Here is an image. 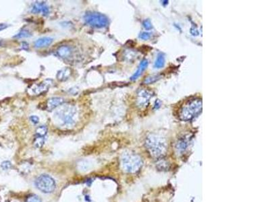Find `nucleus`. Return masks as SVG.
<instances>
[{"label":"nucleus","instance_id":"nucleus-7","mask_svg":"<svg viewBox=\"0 0 270 202\" xmlns=\"http://www.w3.org/2000/svg\"><path fill=\"white\" fill-rule=\"evenodd\" d=\"M53 81L51 79H45L42 82H41L39 84L34 85L32 86L29 90L30 91V94H33L34 95H39V94L46 92L49 88L51 86Z\"/></svg>","mask_w":270,"mask_h":202},{"label":"nucleus","instance_id":"nucleus-19","mask_svg":"<svg viewBox=\"0 0 270 202\" xmlns=\"http://www.w3.org/2000/svg\"><path fill=\"white\" fill-rule=\"evenodd\" d=\"M160 78V76H149L147 78L144 79V80L143 81V83L144 84H153L156 81L157 79H159Z\"/></svg>","mask_w":270,"mask_h":202},{"label":"nucleus","instance_id":"nucleus-22","mask_svg":"<svg viewBox=\"0 0 270 202\" xmlns=\"http://www.w3.org/2000/svg\"><path fill=\"white\" fill-rule=\"evenodd\" d=\"M142 25H143L144 28L146 30H151L152 29V24H151V21L149 19L144 20L143 22H142Z\"/></svg>","mask_w":270,"mask_h":202},{"label":"nucleus","instance_id":"nucleus-10","mask_svg":"<svg viewBox=\"0 0 270 202\" xmlns=\"http://www.w3.org/2000/svg\"><path fill=\"white\" fill-rule=\"evenodd\" d=\"M31 12L33 14H42L47 16L49 14V8L44 1H36L32 6Z\"/></svg>","mask_w":270,"mask_h":202},{"label":"nucleus","instance_id":"nucleus-4","mask_svg":"<svg viewBox=\"0 0 270 202\" xmlns=\"http://www.w3.org/2000/svg\"><path fill=\"white\" fill-rule=\"evenodd\" d=\"M121 163L124 171L129 173H137L142 165V161L140 156L130 152L123 154Z\"/></svg>","mask_w":270,"mask_h":202},{"label":"nucleus","instance_id":"nucleus-25","mask_svg":"<svg viewBox=\"0 0 270 202\" xmlns=\"http://www.w3.org/2000/svg\"><path fill=\"white\" fill-rule=\"evenodd\" d=\"M29 44H28L27 42H22V49H24V50H25V51H27V50H29Z\"/></svg>","mask_w":270,"mask_h":202},{"label":"nucleus","instance_id":"nucleus-28","mask_svg":"<svg viewBox=\"0 0 270 202\" xmlns=\"http://www.w3.org/2000/svg\"><path fill=\"white\" fill-rule=\"evenodd\" d=\"M4 40H2V39H1V38H0V47L3 46V45H4Z\"/></svg>","mask_w":270,"mask_h":202},{"label":"nucleus","instance_id":"nucleus-16","mask_svg":"<svg viewBox=\"0 0 270 202\" xmlns=\"http://www.w3.org/2000/svg\"><path fill=\"white\" fill-rule=\"evenodd\" d=\"M32 36V33L29 31V30L27 29H22L20 31H19L18 33H17L16 35L13 36L14 38H29Z\"/></svg>","mask_w":270,"mask_h":202},{"label":"nucleus","instance_id":"nucleus-9","mask_svg":"<svg viewBox=\"0 0 270 202\" xmlns=\"http://www.w3.org/2000/svg\"><path fill=\"white\" fill-rule=\"evenodd\" d=\"M56 53H57L58 56L62 58V59L68 60L72 57L73 53H74V50H73L72 47L70 45H64L58 47L56 50Z\"/></svg>","mask_w":270,"mask_h":202},{"label":"nucleus","instance_id":"nucleus-12","mask_svg":"<svg viewBox=\"0 0 270 202\" xmlns=\"http://www.w3.org/2000/svg\"><path fill=\"white\" fill-rule=\"evenodd\" d=\"M53 38L49 36H43V37L38 38L34 42V46L36 48H44L49 47L53 42Z\"/></svg>","mask_w":270,"mask_h":202},{"label":"nucleus","instance_id":"nucleus-5","mask_svg":"<svg viewBox=\"0 0 270 202\" xmlns=\"http://www.w3.org/2000/svg\"><path fill=\"white\" fill-rule=\"evenodd\" d=\"M85 22L95 29H103L109 24V19L105 14L97 12H87L84 15Z\"/></svg>","mask_w":270,"mask_h":202},{"label":"nucleus","instance_id":"nucleus-3","mask_svg":"<svg viewBox=\"0 0 270 202\" xmlns=\"http://www.w3.org/2000/svg\"><path fill=\"white\" fill-rule=\"evenodd\" d=\"M145 146L150 154L155 158H160L166 152V143L165 139L159 135L151 134L147 136Z\"/></svg>","mask_w":270,"mask_h":202},{"label":"nucleus","instance_id":"nucleus-17","mask_svg":"<svg viewBox=\"0 0 270 202\" xmlns=\"http://www.w3.org/2000/svg\"><path fill=\"white\" fill-rule=\"evenodd\" d=\"M45 143V137H41L36 135L34 140V145L35 147L40 148H41Z\"/></svg>","mask_w":270,"mask_h":202},{"label":"nucleus","instance_id":"nucleus-24","mask_svg":"<svg viewBox=\"0 0 270 202\" xmlns=\"http://www.w3.org/2000/svg\"><path fill=\"white\" fill-rule=\"evenodd\" d=\"M30 119L32 123L34 124H37L39 122V118L36 115H32L30 117Z\"/></svg>","mask_w":270,"mask_h":202},{"label":"nucleus","instance_id":"nucleus-14","mask_svg":"<svg viewBox=\"0 0 270 202\" xmlns=\"http://www.w3.org/2000/svg\"><path fill=\"white\" fill-rule=\"evenodd\" d=\"M71 74H72V71L70 68H64L58 72L57 79L61 81H64L70 78Z\"/></svg>","mask_w":270,"mask_h":202},{"label":"nucleus","instance_id":"nucleus-13","mask_svg":"<svg viewBox=\"0 0 270 202\" xmlns=\"http://www.w3.org/2000/svg\"><path fill=\"white\" fill-rule=\"evenodd\" d=\"M148 64H149V62L147 60V59L142 60V61L140 62V63L139 66V68H138L137 69V70L136 71L135 74L131 76V78H130L131 80H136V79L139 78V76H141L142 72H143L144 71L146 70L147 68Z\"/></svg>","mask_w":270,"mask_h":202},{"label":"nucleus","instance_id":"nucleus-21","mask_svg":"<svg viewBox=\"0 0 270 202\" xmlns=\"http://www.w3.org/2000/svg\"><path fill=\"white\" fill-rule=\"evenodd\" d=\"M150 37H151V34L147 33V32H142V33H140V36H139V38H140V39L144 40L149 39Z\"/></svg>","mask_w":270,"mask_h":202},{"label":"nucleus","instance_id":"nucleus-20","mask_svg":"<svg viewBox=\"0 0 270 202\" xmlns=\"http://www.w3.org/2000/svg\"><path fill=\"white\" fill-rule=\"evenodd\" d=\"M27 202H42V201L37 195H31V196L28 197L27 199Z\"/></svg>","mask_w":270,"mask_h":202},{"label":"nucleus","instance_id":"nucleus-15","mask_svg":"<svg viewBox=\"0 0 270 202\" xmlns=\"http://www.w3.org/2000/svg\"><path fill=\"white\" fill-rule=\"evenodd\" d=\"M165 56H164L163 54L162 53H159V54L157 55V59L155 60V62L154 63V67L155 68H163L164 65H165Z\"/></svg>","mask_w":270,"mask_h":202},{"label":"nucleus","instance_id":"nucleus-23","mask_svg":"<svg viewBox=\"0 0 270 202\" xmlns=\"http://www.w3.org/2000/svg\"><path fill=\"white\" fill-rule=\"evenodd\" d=\"M11 166H12V164H11V163L9 162V161H4V162H2L1 163V168L3 169L4 170H8V169H9Z\"/></svg>","mask_w":270,"mask_h":202},{"label":"nucleus","instance_id":"nucleus-27","mask_svg":"<svg viewBox=\"0 0 270 202\" xmlns=\"http://www.w3.org/2000/svg\"><path fill=\"white\" fill-rule=\"evenodd\" d=\"M159 102V101L158 100L155 101V108H157H157H159V107H160V105H159V104H158V102Z\"/></svg>","mask_w":270,"mask_h":202},{"label":"nucleus","instance_id":"nucleus-18","mask_svg":"<svg viewBox=\"0 0 270 202\" xmlns=\"http://www.w3.org/2000/svg\"><path fill=\"white\" fill-rule=\"evenodd\" d=\"M47 133V128L46 126H39L36 130V135L41 137H45Z\"/></svg>","mask_w":270,"mask_h":202},{"label":"nucleus","instance_id":"nucleus-6","mask_svg":"<svg viewBox=\"0 0 270 202\" xmlns=\"http://www.w3.org/2000/svg\"><path fill=\"white\" fill-rule=\"evenodd\" d=\"M35 185L39 190L45 193H50L55 190V182L48 175H41L36 178Z\"/></svg>","mask_w":270,"mask_h":202},{"label":"nucleus","instance_id":"nucleus-26","mask_svg":"<svg viewBox=\"0 0 270 202\" xmlns=\"http://www.w3.org/2000/svg\"><path fill=\"white\" fill-rule=\"evenodd\" d=\"M8 27V25L6 24H0V31L7 29Z\"/></svg>","mask_w":270,"mask_h":202},{"label":"nucleus","instance_id":"nucleus-11","mask_svg":"<svg viewBox=\"0 0 270 202\" xmlns=\"http://www.w3.org/2000/svg\"><path fill=\"white\" fill-rule=\"evenodd\" d=\"M64 102V99L61 97H53L49 98L46 102V110L51 111L60 107Z\"/></svg>","mask_w":270,"mask_h":202},{"label":"nucleus","instance_id":"nucleus-1","mask_svg":"<svg viewBox=\"0 0 270 202\" xmlns=\"http://www.w3.org/2000/svg\"><path fill=\"white\" fill-rule=\"evenodd\" d=\"M55 121L66 127L74 125L78 118V111L73 105L64 104L54 114Z\"/></svg>","mask_w":270,"mask_h":202},{"label":"nucleus","instance_id":"nucleus-8","mask_svg":"<svg viewBox=\"0 0 270 202\" xmlns=\"http://www.w3.org/2000/svg\"><path fill=\"white\" fill-rule=\"evenodd\" d=\"M152 96L151 92L147 90H140L137 94V104L139 107H143L147 106L149 101Z\"/></svg>","mask_w":270,"mask_h":202},{"label":"nucleus","instance_id":"nucleus-2","mask_svg":"<svg viewBox=\"0 0 270 202\" xmlns=\"http://www.w3.org/2000/svg\"><path fill=\"white\" fill-rule=\"evenodd\" d=\"M202 111V100L194 98L186 102L179 111L178 117L180 120L189 121L197 116Z\"/></svg>","mask_w":270,"mask_h":202}]
</instances>
